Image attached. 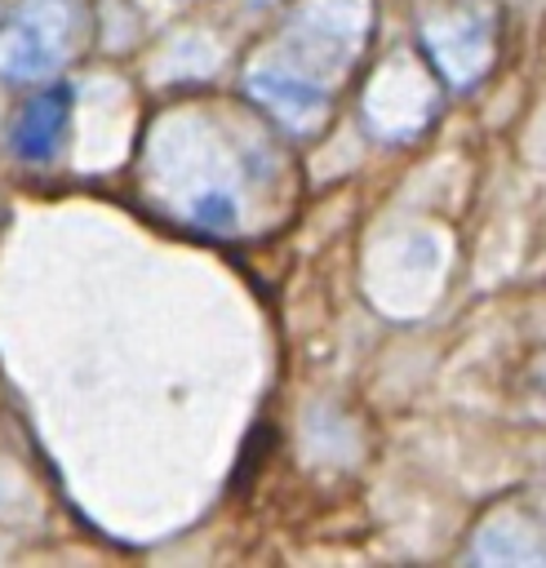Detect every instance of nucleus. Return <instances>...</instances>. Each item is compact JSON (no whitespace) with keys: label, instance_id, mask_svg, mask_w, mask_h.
Wrapping results in <instances>:
<instances>
[{"label":"nucleus","instance_id":"7ed1b4c3","mask_svg":"<svg viewBox=\"0 0 546 568\" xmlns=\"http://www.w3.org/2000/svg\"><path fill=\"white\" fill-rule=\"evenodd\" d=\"M249 89L284 120H302L311 111H320V89L302 75H289V71H253L249 75Z\"/></svg>","mask_w":546,"mask_h":568},{"label":"nucleus","instance_id":"f257e3e1","mask_svg":"<svg viewBox=\"0 0 546 568\" xmlns=\"http://www.w3.org/2000/svg\"><path fill=\"white\" fill-rule=\"evenodd\" d=\"M75 40V9L67 0H22L0 27V75L44 80L53 75Z\"/></svg>","mask_w":546,"mask_h":568},{"label":"nucleus","instance_id":"f03ea898","mask_svg":"<svg viewBox=\"0 0 546 568\" xmlns=\"http://www.w3.org/2000/svg\"><path fill=\"white\" fill-rule=\"evenodd\" d=\"M67 115H71V89L53 84L44 93H36L31 102H22V111L9 124V142L18 160H49L67 133Z\"/></svg>","mask_w":546,"mask_h":568}]
</instances>
